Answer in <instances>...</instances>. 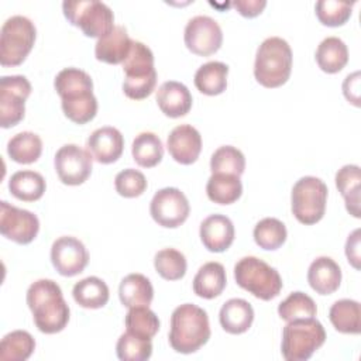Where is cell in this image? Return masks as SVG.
<instances>
[{
	"mask_svg": "<svg viewBox=\"0 0 361 361\" xmlns=\"http://www.w3.org/2000/svg\"><path fill=\"white\" fill-rule=\"evenodd\" d=\"M61 97L63 114L76 124H86L97 113V99L93 94L92 78L79 68L62 69L54 80Z\"/></svg>",
	"mask_w": 361,
	"mask_h": 361,
	"instance_id": "6da1fadb",
	"label": "cell"
},
{
	"mask_svg": "<svg viewBox=\"0 0 361 361\" xmlns=\"http://www.w3.org/2000/svg\"><path fill=\"white\" fill-rule=\"evenodd\" d=\"M27 305L41 333H59L69 322V306L63 299L61 286L52 279L32 282L27 289Z\"/></svg>",
	"mask_w": 361,
	"mask_h": 361,
	"instance_id": "7a4b0ae2",
	"label": "cell"
},
{
	"mask_svg": "<svg viewBox=\"0 0 361 361\" xmlns=\"http://www.w3.org/2000/svg\"><path fill=\"white\" fill-rule=\"evenodd\" d=\"M210 333L209 316L202 307L193 303H183L172 312L168 338L176 353H196L209 341Z\"/></svg>",
	"mask_w": 361,
	"mask_h": 361,
	"instance_id": "3957f363",
	"label": "cell"
},
{
	"mask_svg": "<svg viewBox=\"0 0 361 361\" xmlns=\"http://www.w3.org/2000/svg\"><path fill=\"white\" fill-rule=\"evenodd\" d=\"M292 71V49L281 37H269L261 42L255 54L254 76L264 87L285 85Z\"/></svg>",
	"mask_w": 361,
	"mask_h": 361,
	"instance_id": "277c9868",
	"label": "cell"
},
{
	"mask_svg": "<svg viewBox=\"0 0 361 361\" xmlns=\"http://www.w3.org/2000/svg\"><path fill=\"white\" fill-rule=\"evenodd\" d=\"M124 94L133 100L148 97L157 85L152 51L140 41H133L128 56L123 62Z\"/></svg>",
	"mask_w": 361,
	"mask_h": 361,
	"instance_id": "5b68a950",
	"label": "cell"
},
{
	"mask_svg": "<svg viewBox=\"0 0 361 361\" xmlns=\"http://www.w3.org/2000/svg\"><path fill=\"white\" fill-rule=\"evenodd\" d=\"M326 341L323 324L314 319L288 322L282 331L281 351L286 361H306Z\"/></svg>",
	"mask_w": 361,
	"mask_h": 361,
	"instance_id": "8992f818",
	"label": "cell"
},
{
	"mask_svg": "<svg viewBox=\"0 0 361 361\" xmlns=\"http://www.w3.org/2000/svg\"><path fill=\"white\" fill-rule=\"evenodd\" d=\"M234 279L238 286L261 300L276 298L282 289L279 272L257 257H243L234 265Z\"/></svg>",
	"mask_w": 361,
	"mask_h": 361,
	"instance_id": "52a82bcc",
	"label": "cell"
},
{
	"mask_svg": "<svg viewBox=\"0 0 361 361\" xmlns=\"http://www.w3.org/2000/svg\"><path fill=\"white\" fill-rule=\"evenodd\" d=\"M66 20L82 30L86 37L102 38L113 31L114 14L111 8L97 0H65L62 3Z\"/></svg>",
	"mask_w": 361,
	"mask_h": 361,
	"instance_id": "ba28073f",
	"label": "cell"
},
{
	"mask_svg": "<svg viewBox=\"0 0 361 361\" xmlns=\"http://www.w3.org/2000/svg\"><path fill=\"white\" fill-rule=\"evenodd\" d=\"M37 38L34 23L24 16H11L0 30V63L17 66L25 61Z\"/></svg>",
	"mask_w": 361,
	"mask_h": 361,
	"instance_id": "9c48e42d",
	"label": "cell"
},
{
	"mask_svg": "<svg viewBox=\"0 0 361 361\" xmlns=\"http://www.w3.org/2000/svg\"><path fill=\"white\" fill-rule=\"evenodd\" d=\"M327 185L316 176H303L292 188L290 207L296 220L310 226L320 221L326 212Z\"/></svg>",
	"mask_w": 361,
	"mask_h": 361,
	"instance_id": "30bf717a",
	"label": "cell"
},
{
	"mask_svg": "<svg viewBox=\"0 0 361 361\" xmlns=\"http://www.w3.org/2000/svg\"><path fill=\"white\" fill-rule=\"evenodd\" d=\"M31 93V83L23 75L0 78V126H17L25 114V100Z\"/></svg>",
	"mask_w": 361,
	"mask_h": 361,
	"instance_id": "8fae6325",
	"label": "cell"
},
{
	"mask_svg": "<svg viewBox=\"0 0 361 361\" xmlns=\"http://www.w3.org/2000/svg\"><path fill=\"white\" fill-rule=\"evenodd\" d=\"M149 213L159 226L176 228L189 217L190 206L182 190L178 188H164L154 195L149 203Z\"/></svg>",
	"mask_w": 361,
	"mask_h": 361,
	"instance_id": "7c38bea8",
	"label": "cell"
},
{
	"mask_svg": "<svg viewBox=\"0 0 361 361\" xmlns=\"http://www.w3.org/2000/svg\"><path fill=\"white\" fill-rule=\"evenodd\" d=\"M93 157L87 149L76 144L62 145L54 158V166L59 180L69 186H78L92 173Z\"/></svg>",
	"mask_w": 361,
	"mask_h": 361,
	"instance_id": "4fadbf2b",
	"label": "cell"
},
{
	"mask_svg": "<svg viewBox=\"0 0 361 361\" xmlns=\"http://www.w3.org/2000/svg\"><path fill=\"white\" fill-rule=\"evenodd\" d=\"M183 39L190 52L199 56H209L220 49L223 31L214 18L209 16H196L188 21Z\"/></svg>",
	"mask_w": 361,
	"mask_h": 361,
	"instance_id": "5bb4252c",
	"label": "cell"
},
{
	"mask_svg": "<svg viewBox=\"0 0 361 361\" xmlns=\"http://www.w3.org/2000/svg\"><path fill=\"white\" fill-rule=\"evenodd\" d=\"M39 231L38 217L25 209L16 207L6 200L0 202V233L17 243L30 244Z\"/></svg>",
	"mask_w": 361,
	"mask_h": 361,
	"instance_id": "9a60e30c",
	"label": "cell"
},
{
	"mask_svg": "<svg viewBox=\"0 0 361 361\" xmlns=\"http://www.w3.org/2000/svg\"><path fill=\"white\" fill-rule=\"evenodd\" d=\"M51 262L62 276H75L86 268L89 252L76 237L62 235L52 243Z\"/></svg>",
	"mask_w": 361,
	"mask_h": 361,
	"instance_id": "2e32d148",
	"label": "cell"
},
{
	"mask_svg": "<svg viewBox=\"0 0 361 361\" xmlns=\"http://www.w3.org/2000/svg\"><path fill=\"white\" fill-rule=\"evenodd\" d=\"M166 148L169 155L182 165L196 162L202 151V135L190 124L176 126L168 135Z\"/></svg>",
	"mask_w": 361,
	"mask_h": 361,
	"instance_id": "e0dca14e",
	"label": "cell"
},
{
	"mask_svg": "<svg viewBox=\"0 0 361 361\" xmlns=\"http://www.w3.org/2000/svg\"><path fill=\"white\" fill-rule=\"evenodd\" d=\"M86 147L99 164H113L123 154L124 138L116 127L106 126L94 130L89 135Z\"/></svg>",
	"mask_w": 361,
	"mask_h": 361,
	"instance_id": "ac0fdd59",
	"label": "cell"
},
{
	"mask_svg": "<svg viewBox=\"0 0 361 361\" xmlns=\"http://www.w3.org/2000/svg\"><path fill=\"white\" fill-rule=\"evenodd\" d=\"M234 224L224 214H210L200 224V240L212 252L226 251L234 241Z\"/></svg>",
	"mask_w": 361,
	"mask_h": 361,
	"instance_id": "d6986e66",
	"label": "cell"
},
{
	"mask_svg": "<svg viewBox=\"0 0 361 361\" xmlns=\"http://www.w3.org/2000/svg\"><path fill=\"white\" fill-rule=\"evenodd\" d=\"M192 102L189 89L176 80H166L157 90L158 107L171 118L186 116L192 109Z\"/></svg>",
	"mask_w": 361,
	"mask_h": 361,
	"instance_id": "ffe728a7",
	"label": "cell"
},
{
	"mask_svg": "<svg viewBox=\"0 0 361 361\" xmlns=\"http://www.w3.org/2000/svg\"><path fill=\"white\" fill-rule=\"evenodd\" d=\"M133 39L128 37L123 25H116L113 31L97 39L94 45V55L97 61L110 65H118L126 61L131 49Z\"/></svg>",
	"mask_w": 361,
	"mask_h": 361,
	"instance_id": "44dd1931",
	"label": "cell"
},
{
	"mask_svg": "<svg viewBox=\"0 0 361 361\" xmlns=\"http://www.w3.org/2000/svg\"><path fill=\"white\" fill-rule=\"evenodd\" d=\"M307 282L319 295H330L341 283V269L333 258L317 257L307 269Z\"/></svg>",
	"mask_w": 361,
	"mask_h": 361,
	"instance_id": "7402d4cb",
	"label": "cell"
},
{
	"mask_svg": "<svg viewBox=\"0 0 361 361\" xmlns=\"http://www.w3.org/2000/svg\"><path fill=\"white\" fill-rule=\"evenodd\" d=\"M219 320L227 333L241 334L251 327L254 322V309L245 299L233 298L221 306Z\"/></svg>",
	"mask_w": 361,
	"mask_h": 361,
	"instance_id": "603a6c76",
	"label": "cell"
},
{
	"mask_svg": "<svg viewBox=\"0 0 361 361\" xmlns=\"http://www.w3.org/2000/svg\"><path fill=\"white\" fill-rule=\"evenodd\" d=\"M227 285L226 269L220 262L203 264L193 278V292L203 299H213L221 295Z\"/></svg>",
	"mask_w": 361,
	"mask_h": 361,
	"instance_id": "cb8c5ba5",
	"label": "cell"
},
{
	"mask_svg": "<svg viewBox=\"0 0 361 361\" xmlns=\"http://www.w3.org/2000/svg\"><path fill=\"white\" fill-rule=\"evenodd\" d=\"M120 302L126 307L149 306L154 299V288L151 281L142 274H128L118 286Z\"/></svg>",
	"mask_w": 361,
	"mask_h": 361,
	"instance_id": "d4e9b609",
	"label": "cell"
},
{
	"mask_svg": "<svg viewBox=\"0 0 361 361\" xmlns=\"http://www.w3.org/2000/svg\"><path fill=\"white\" fill-rule=\"evenodd\" d=\"M228 66L220 61L203 63L195 73L196 89L207 96H217L227 87Z\"/></svg>",
	"mask_w": 361,
	"mask_h": 361,
	"instance_id": "484cf974",
	"label": "cell"
},
{
	"mask_svg": "<svg viewBox=\"0 0 361 361\" xmlns=\"http://www.w3.org/2000/svg\"><path fill=\"white\" fill-rule=\"evenodd\" d=\"M360 182H361V171L358 165H344L336 173V186L345 202L347 212L360 217Z\"/></svg>",
	"mask_w": 361,
	"mask_h": 361,
	"instance_id": "4316f807",
	"label": "cell"
},
{
	"mask_svg": "<svg viewBox=\"0 0 361 361\" xmlns=\"http://www.w3.org/2000/svg\"><path fill=\"white\" fill-rule=\"evenodd\" d=\"M75 302L85 309H100L110 298L107 283L97 276H87L76 282L72 289Z\"/></svg>",
	"mask_w": 361,
	"mask_h": 361,
	"instance_id": "83f0119b",
	"label": "cell"
},
{
	"mask_svg": "<svg viewBox=\"0 0 361 361\" xmlns=\"http://www.w3.org/2000/svg\"><path fill=\"white\" fill-rule=\"evenodd\" d=\"M47 189L44 176L35 171H17L8 180V190L23 202H35L42 197Z\"/></svg>",
	"mask_w": 361,
	"mask_h": 361,
	"instance_id": "f1b7e54d",
	"label": "cell"
},
{
	"mask_svg": "<svg viewBox=\"0 0 361 361\" xmlns=\"http://www.w3.org/2000/svg\"><path fill=\"white\" fill-rule=\"evenodd\" d=\"M329 319L334 329L344 334H360L361 307L357 300L340 299L329 310Z\"/></svg>",
	"mask_w": 361,
	"mask_h": 361,
	"instance_id": "f546056e",
	"label": "cell"
},
{
	"mask_svg": "<svg viewBox=\"0 0 361 361\" xmlns=\"http://www.w3.org/2000/svg\"><path fill=\"white\" fill-rule=\"evenodd\" d=\"M316 62L326 73L340 72L348 62V49L338 37L324 38L316 49Z\"/></svg>",
	"mask_w": 361,
	"mask_h": 361,
	"instance_id": "4dcf8cb0",
	"label": "cell"
},
{
	"mask_svg": "<svg viewBox=\"0 0 361 361\" xmlns=\"http://www.w3.org/2000/svg\"><path fill=\"white\" fill-rule=\"evenodd\" d=\"M207 197L217 204H231L243 193L240 176L231 173H212L206 183Z\"/></svg>",
	"mask_w": 361,
	"mask_h": 361,
	"instance_id": "1f68e13d",
	"label": "cell"
},
{
	"mask_svg": "<svg viewBox=\"0 0 361 361\" xmlns=\"http://www.w3.org/2000/svg\"><path fill=\"white\" fill-rule=\"evenodd\" d=\"M42 152V141L38 134L23 131L13 135L7 142V154L17 164H32Z\"/></svg>",
	"mask_w": 361,
	"mask_h": 361,
	"instance_id": "d6a6232c",
	"label": "cell"
},
{
	"mask_svg": "<svg viewBox=\"0 0 361 361\" xmlns=\"http://www.w3.org/2000/svg\"><path fill=\"white\" fill-rule=\"evenodd\" d=\"M131 154L140 166L152 168L162 161L164 145L155 133L142 131L135 135L131 145Z\"/></svg>",
	"mask_w": 361,
	"mask_h": 361,
	"instance_id": "836d02e7",
	"label": "cell"
},
{
	"mask_svg": "<svg viewBox=\"0 0 361 361\" xmlns=\"http://www.w3.org/2000/svg\"><path fill=\"white\" fill-rule=\"evenodd\" d=\"M35 350L34 337L25 330H14L7 333L0 343V360L3 361H25Z\"/></svg>",
	"mask_w": 361,
	"mask_h": 361,
	"instance_id": "e575fe53",
	"label": "cell"
},
{
	"mask_svg": "<svg viewBox=\"0 0 361 361\" xmlns=\"http://www.w3.org/2000/svg\"><path fill=\"white\" fill-rule=\"evenodd\" d=\"M124 323L128 333L147 340H151L159 330V319L148 306L130 307Z\"/></svg>",
	"mask_w": 361,
	"mask_h": 361,
	"instance_id": "d590c367",
	"label": "cell"
},
{
	"mask_svg": "<svg viewBox=\"0 0 361 361\" xmlns=\"http://www.w3.org/2000/svg\"><path fill=\"white\" fill-rule=\"evenodd\" d=\"M286 227L275 217H265L254 227V240L262 250H278L286 241Z\"/></svg>",
	"mask_w": 361,
	"mask_h": 361,
	"instance_id": "8d00e7d4",
	"label": "cell"
},
{
	"mask_svg": "<svg viewBox=\"0 0 361 361\" xmlns=\"http://www.w3.org/2000/svg\"><path fill=\"white\" fill-rule=\"evenodd\" d=\"M316 313H317V307L314 300L309 295L299 290L292 292L278 306V314L285 322L310 319V317H314Z\"/></svg>",
	"mask_w": 361,
	"mask_h": 361,
	"instance_id": "74e56055",
	"label": "cell"
},
{
	"mask_svg": "<svg viewBox=\"0 0 361 361\" xmlns=\"http://www.w3.org/2000/svg\"><path fill=\"white\" fill-rule=\"evenodd\" d=\"M244 169L245 157L238 148L233 145L219 147L210 158L212 173H231L241 176Z\"/></svg>",
	"mask_w": 361,
	"mask_h": 361,
	"instance_id": "f35d334b",
	"label": "cell"
},
{
	"mask_svg": "<svg viewBox=\"0 0 361 361\" xmlns=\"http://www.w3.org/2000/svg\"><path fill=\"white\" fill-rule=\"evenodd\" d=\"M155 271L166 281L182 279L186 274L188 262L185 255L175 248L159 250L154 257Z\"/></svg>",
	"mask_w": 361,
	"mask_h": 361,
	"instance_id": "ab89813d",
	"label": "cell"
},
{
	"mask_svg": "<svg viewBox=\"0 0 361 361\" xmlns=\"http://www.w3.org/2000/svg\"><path fill=\"white\" fill-rule=\"evenodd\" d=\"M116 353L121 361H145L152 355V343L126 331L117 340Z\"/></svg>",
	"mask_w": 361,
	"mask_h": 361,
	"instance_id": "60d3db41",
	"label": "cell"
},
{
	"mask_svg": "<svg viewBox=\"0 0 361 361\" xmlns=\"http://www.w3.org/2000/svg\"><path fill=\"white\" fill-rule=\"evenodd\" d=\"M354 1H337V0H319L314 6L316 16L323 25L340 27L351 17Z\"/></svg>",
	"mask_w": 361,
	"mask_h": 361,
	"instance_id": "b9f144b4",
	"label": "cell"
},
{
	"mask_svg": "<svg viewBox=\"0 0 361 361\" xmlns=\"http://www.w3.org/2000/svg\"><path fill=\"white\" fill-rule=\"evenodd\" d=\"M114 188L120 196L137 197L147 189V179L138 169L127 168L120 171L114 178Z\"/></svg>",
	"mask_w": 361,
	"mask_h": 361,
	"instance_id": "7bdbcfd3",
	"label": "cell"
},
{
	"mask_svg": "<svg viewBox=\"0 0 361 361\" xmlns=\"http://www.w3.org/2000/svg\"><path fill=\"white\" fill-rule=\"evenodd\" d=\"M231 4L241 16L251 18L262 13L264 7L267 6V1L265 0H235Z\"/></svg>",
	"mask_w": 361,
	"mask_h": 361,
	"instance_id": "ee69618b",
	"label": "cell"
},
{
	"mask_svg": "<svg viewBox=\"0 0 361 361\" xmlns=\"http://www.w3.org/2000/svg\"><path fill=\"white\" fill-rule=\"evenodd\" d=\"M343 93L354 106H360V72L348 75L343 83Z\"/></svg>",
	"mask_w": 361,
	"mask_h": 361,
	"instance_id": "f6af8a7d",
	"label": "cell"
},
{
	"mask_svg": "<svg viewBox=\"0 0 361 361\" xmlns=\"http://www.w3.org/2000/svg\"><path fill=\"white\" fill-rule=\"evenodd\" d=\"M345 255L348 262L355 268L360 269V230H354L345 243Z\"/></svg>",
	"mask_w": 361,
	"mask_h": 361,
	"instance_id": "bcb514c9",
	"label": "cell"
}]
</instances>
